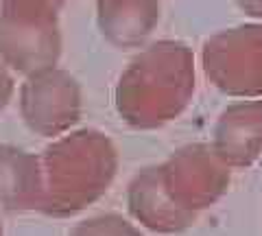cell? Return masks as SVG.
Listing matches in <instances>:
<instances>
[{"mask_svg": "<svg viewBox=\"0 0 262 236\" xmlns=\"http://www.w3.org/2000/svg\"><path fill=\"white\" fill-rule=\"evenodd\" d=\"M196 92V57L182 39L142 46L114 83V110L127 127L153 132L177 120Z\"/></svg>", "mask_w": 262, "mask_h": 236, "instance_id": "6da1fadb", "label": "cell"}, {"mask_svg": "<svg viewBox=\"0 0 262 236\" xmlns=\"http://www.w3.org/2000/svg\"><path fill=\"white\" fill-rule=\"evenodd\" d=\"M44 195L37 212L75 217L112 188L120 156L112 138L96 127H79L51 140L42 151Z\"/></svg>", "mask_w": 262, "mask_h": 236, "instance_id": "7a4b0ae2", "label": "cell"}, {"mask_svg": "<svg viewBox=\"0 0 262 236\" xmlns=\"http://www.w3.org/2000/svg\"><path fill=\"white\" fill-rule=\"evenodd\" d=\"M59 11L48 0H0V59L13 75L57 66L63 48Z\"/></svg>", "mask_w": 262, "mask_h": 236, "instance_id": "3957f363", "label": "cell"}, {"mask_svg": "<svg viewBox=\"0 0 262 236\" xmlns=\"http://www.w3.org/2000/svg\"><path fill=\"white\" fill-rule=\"evenodd\" d=\"M201 70L232 99H262V22H243L203 39Z\"/></svg>", "mask_w": 262, "mask_h": 236, "instance_id": "277c9868", "label": "cell"}, {"mask_svg": "<svg viewBox=\"0 0 262 236\" xmlns=\"http://www.w3.org/2000/svg\"><path fill=\"white\" fill-rule=\"evenodd\" d=\"M18 110L29 132L55 140L77 129L83 114V90L77 77L66 68L37 70L22 79Z\"/></svg>", "mask_w": 262, "mask_h": 236, "instance_id": "5b68a950", "label": "cell"}, {"mask_svg": "<svg viewBox=\"0 0 262 236\" xmlns=\"http://www.w3.org/2000/svg\"><path fill=\"white\" fill-rule=\"evenodd\" d=\"M160 168L170 199L194 217L223 197L234 173L210 142L179 146L160 162Z\"/></svg>", "mask_w": 262, "mask_h": 236, "instance_id": "8992f818", "label": "cell"}, {"mask_svg": "<svg viewBox=\"0 0 262 236\" xmlns=\"http://www.w3.org/2000/svg\"><path fill=\"white\" fill-rule=\"evenodd\" d=\"M210 144L232 170L262 160V99H238L216 116Z\"/></svg>", "mask_w": 262, "mask_h": 236, "instance_id": "52a82bcc", "label": "cell"}, {"mask_svg": "<svg viewBox=\"0 0 262 236\" xmlns=\"http://www.w3.org/2000/svg\"><path fill=\"white\" fill-rule=\"evenodd\" d=\"M127 208L134 221L160 234L182 232L196 219L170 199L162 180L160 164L142 166L131 177L127 186Z\"/></svg>", "mask_w": 262, "mask_h": 236, "instance_id": "ba28073f", "label": "cell"}, {"mask_svg": "<svg viewBox=\"0 0 262 236\" xmlns=\"http://www.w3.org/2000/svg\"><path fill=\"white\" fill-rule=\"evenodd\" d=\"M96 29L118 51H140L162 20L160 0H96Z\"/></svg>", "mask_w": 262, "mask_h": 236, "instance_id": "9c48e42d", "label": "cell"}, {"mask_svg": "<svg viewBox=\"0 0 262 236\" xmlns=\"http://www.w3.org/2000/svg\"><path fill=\"white\" fill-rule=\"evenodd\" d=\"M44 195L42 160L15 144H0V210H39Z\"/></svg>", "mask_w": 262, "mask_h": 236, "instance_id": "30bf717a", "label": "cell"}, {"mask_svg": "<svg viewBox=\"0 0 262 236\" xmlns=\"http://www.w3.org/2000/svg\"><path fill=\"white\" fill-rule=\"evenodd\" d=\"M68 236H142V234L122 214L105 212L79 221Z\"/></svg>", "mask_w": 262, "mask_h": 236, "instance_id": "8fae6325", "label": "cell"}, {"mask_svg": "<svg viewBox=\"0 0 262 236\" xmlns=\"http://www.w3.org/2000/svg\"><path fill=\"white\" fill-rule=\"evenodd\" d=\"M13 96H15V75L0 59V112L11 103Z\"/></svg>", "mask_w": 262, "mask_h": 236, "instance_id": "7c38bea8", "label": "cell"}, {"mask_svg": "<svg viewBox=\"0 0 262 236\" xmlns=\"http://www.w3.org/2000/svg\"><path fill=\"white\" fill-rule=\"evenodd\" d=\"M234 3L247 18L262 22V0H234Z\"/></svg>", "mask_w": 262, "mask_h": 236, "instance_id": "4fadbf2b", "label": "cell"}, {"mask_svg": "<svg viewBox=\"0 0 262 236\" xmlns=\"http://www.w3.org/2000/svg\"><path fill=\"white\" fill-rule=\"evenodd\" d=\"M48 3H53V5L57 7V9H61V7H63V5H68L70 0H48Z\"/></svg>", "mask_w": 262, "mask_h": 236, "instance_id": "5bb4252c", "label": "cell"}, {"mask_svg": "<svg viewBox=\"0 0 262 236\" xmlns=\"http://www.w3.org/2000/svg\"><path fill=\"white\" fill-rule=\"evenodd\" d=\"M0 236H3V225H0Z\"/></svg>", "mask_w": 262, "mask_h": 236, "instance_id": "9a60e30c", "label": "cell"}, {"mask_svg": "<svg viewBox=\"0 0 262 236\" xmlns=\"http://www.w3.org/2000/svg\"><path fill=\"white\" fill-rule=\"evenodd\" d=\"M92 3H96V0H92Z\"/></svg>", "mask_w": 262, "mask_h": 236, "instance_id": "2e32d148", "label": "cell"}]
</instances>
